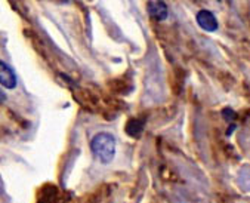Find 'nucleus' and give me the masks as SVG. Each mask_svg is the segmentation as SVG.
<instances>
[{
	"instance_id": "1",
	"label": "nucleus",
	"mask_w": 250,
	"mask_h": 203,
	"mask_svg": "<svg viewBox=\"0 0 250 203\" xmlns=\"http://www.w3.org/2000/svg\"><path fill=\"white\" fill-rule=\"evenodd\" d=\"M90 151L104 165L110 163L116 156V139L108 132H99L90 141Z\"/></svg>"
},
{
	"instance_id": "2",
	"label": "nucleus",
	"mask_w": 250,
	"mask_h": 203,
	"mask_svg": "<svg viewBox=\"0 0 250 203\" xmlns=\"http://www.w3.org/2000/svg\"><path fill=\"white\" fill-rule=\"evenodd\" d=\"M195 21H197V24H198L200 28L208 31V33H213L219 27L218 18L215 17V14L212 11H208V9L198 11L197 15H195Z\"/></svg>"
},
{
	"instance_id": "3",
	"label": "nucleus",
	"mask_w": 250,
	"mask_h": 203,
	"mask_svg": "<svg viewBox=\"0 0 250 203\" xmlns=\"http://www.w3.org/2000/svg\"><path fill=\"white\" fill-rule=\"evenodd\" d=\"M146 11H148L149 17L157 20V21H165L169 15V8L163 0H154V2H149Z\"/></svg>"
},
{
	"instance_id": "4",
	"label": "nucleus",
	"mask_w": 250,
	"mask_h": 203,
	"mask_svg": "<svg viewBox=\"0 0 250 203\" xmlns=\"http://www.w3.org/2000/svg\"><path fill=\"white\" fill-rule=\"evenodd\" d=\"M0 83L6 89H14L17 86V74L5 61L0 63Z\"/></svg>"
},
{
	"instance_id": "5",
	"label": "nucleus",
	"mask_w": 250,
	"mask_h": 203,
	"mask_svg": "<svg viewBox=\"0 0 250 203\" xmlns=\"http://www.w3.org/2000/svg\"><path fill=\"white\" fill-rule=\"evenodd\" d=\"M144 125H145V122L141 120V119H132V120H129L127 125H126L127 135H130L133 138H138L142 134V131H144Z\"/></svg>"
}]
</instances>
